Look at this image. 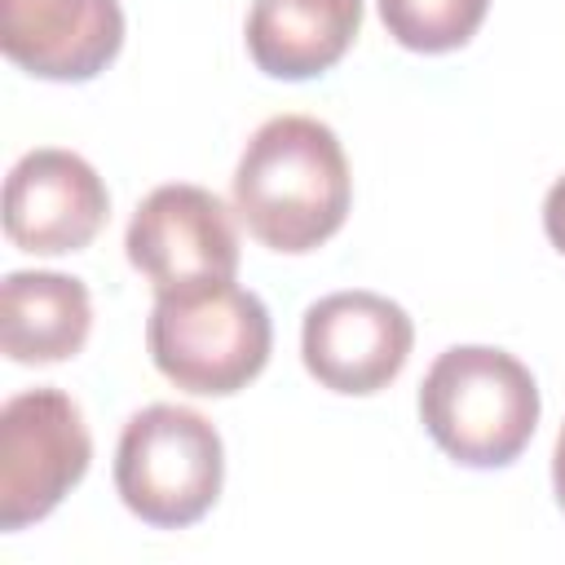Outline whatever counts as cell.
Wrapping results in <instances>:
<instances>
[{
    "label": "cell",
    "mask_w": 565,
    "mask_h": 565,
    "mask_svg": "<svg viewBox=\"0 0 565 565\" xmlns=\"http://www.w3.org/2000/svg\"><path fill=\"white\" fill-rule=\"evenodd\" d=\"M490 0H380L388 35L411 53L463 49L486 22Z\"/></svg>",
    "instance_id": "obj_12"
},
{
    "label": "cell",
    "mask_w": 565,
    "mask_h": 565,
    "mask_svg": "<svg viewBox=\"0 0 565 565\" xmlns=\"http://www.w3.org/2000/svg\"><path fill=\"white\" fill-rule=\"evenodd\" d=\"M353 177L340 137L309 115L265 119L238 168H234V212L269 252H313L349 216Z\"/></svg>",
    "instance_id": "obj_1"
},
{
    "label": "cell",
    "mask_w": 565,
    "mask_h": 565,
    "mask_svg": "<svg viewBox=\"0 0 565 565\" xmlns=\"http://www.w3.org/2000/svg\"><path fill=\"white\" fill-rule=\"evenodd\" d=\"M225 481L221 433L207 415L172 402L137 411L115 450V490L132 516L154 530L203 521Z\"/></svg>",
    "instance_id": "obj_4"
},
{
    "label": "cell",
    "mask_w": 565,
    "mask_h": 565,
    "mask_svg": "<svg viewBox=\"0 0 565 565\" xmlns=\"http://www.w3.org/2000/svg\"><path fill=\"white\" fill-rule=\"evenodd\" d=\"M93 300L79 278L18 269L0 287V344L22 366H53L84 349Z\"/></svg>",
    "instance_id": "obj_11"
},
{
    "label": "cell",
    "mask_w": 565,
    "mask_h": 565,
    "mask_svg": "<svg viewBox=\"0 0 565 565\" xmlns=\"http://www.w3.org/2000/svg\"><path fill=\"white\" fill-rule=\"evenodd\" d=\"M119 44V0H0V49L35 79H93L115 62Z\"/></svg>",
    "instance_id": "obj_9"
},
{
    "label": "cell",
    "mask_w": 565,
    "mask_h": 565,
    "mask_svg": "<svg viewBox=\"0 0 565 565\" xmlns=\"http://www.w3.org/2000/svg\"><path fill=\"white\" fill-rule=\"evenodd\" d=\"M419 419L455 463L503 468L539 428V384L503 349L455 344L437 353L419 384Z\"/></svg>",
    "instance_id": "obj_2"
},
{
    "label": "cell",
    "mask_w": 565,
    "mask_h": 565,
    "mask_svg": "<svg viewBox=\"0 0 565 565\" xmlns=\"http://www.w3.org/2000/svg\"><path fill=\"white\" fill-rule=\"evenodd\" d=\"M362 26V0H252L247 53L274 79L331 71Z\"/></svg>",
    "instance_id": "obj_10"
},
{
    "label": "cell",
    "mask_w": 565,
    "mask_h": 565,
    "mask_svg": "<svg viewBox=\"0 0 565 565\" xmlns=\"http://www.w3.org/2000/svg\"><path fill=\"white\" fill-rule=\"evenodd\" d=\"M415 344L406 309L375 291H331L305 309L300 358L305 371L344 397L388 388Z\"/></svg>",
    "instance_id": "obj_7"
},
{
    "label": "cell",
    "mask_w": 565,
    "mask_h": 565,
    "mask_svg": "<svg viewBox=\"0 0 565 565\" xmlns=\"http://www.w3.org/2000/svg\"><path fill=\"white\" fill-rule=\"evenodd\" d=\"M93 437L62 388H26L0 411V530L44 521L88 472Z\"/></svg>",
    "instance_id": "obj_5"
},
{
    "label": "cell",
    "mask_w": 565,
    "mask_h": 565,
    "mask_svg": "<svg viewBox=\"0 0 565 565\" xmlns=\"http://www.w3.org/2000/svg\"><path fill=\"white\" fill-rule=\"evenodd\" d=\"M146 349L159 375L177 388L199 397H230L265 371L274 327L256 291L234 282H203L154 296Z\"/></svg>",
    "instance_id": "obj_3"
},
{
    "label": "cell",
    "mask_w": 565,
    "mask_h": 565,
    "mask_svg": "<svg viewBox=\"0 0 565 565\" xmlns=\"http://www.w3.org/2000/svg\"><path fill=\"white\" fill-rule=\"evenodd\" d=\"M552 486H556V503L565 512V424L556 433V450H552Z\"/></svg>",
    "instance_id": "obj_14"
},
{
    "label": "cell",
    "mask_w": 565,
    "mask_h": 565,
    "mask_svg": "<svg viewBox=\"0 0 565 565\" xmlns=\"http://www.w3.org/2000/svg\"><path fill=\"white\" fill-rule=\"evenodd\" d=\"M543 230H547L552 247L565 256V177H556V185L543 199Z\"/></svg>",
    "instance_id": "obj_13"
},
{
    "label": "cell",
    "mask_w": 565,
    "mask_h": 565,
    "mask_svg": "<svg viewBox=\"0 0 565 565\" xmlns=\"http://www.w3.org/2000/svg\"><path fill=\"white\" fill-rule=\"evenodd\" d=\"M132 269L159 291H185L203 282H234L238 234L230 207L203 185H159L150 190L124 234Z\"/></svg>",
    "instance_id": "obj_6"
},
{
    "label": "cell",
    "mask_w": 565,
    "mask_h": 565,
    "mask_svg": "<svg viewBox=\"0 0 565 565\" xmlns=\"http://www.w3.org/2000/svg\"><path fill=\"white\" fill-rule=\"evenodd\" d=\"M110 194L88 159L40 146L22 154L4 181V234L18 252L62 256L79 252L106 225Z\"/></svg>",
    "instance_id": "obj_8"
}]
</instances>
